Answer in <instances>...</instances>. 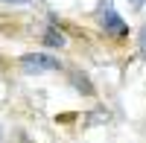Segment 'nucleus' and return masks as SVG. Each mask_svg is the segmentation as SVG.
<instances>
[{
  "instance_id": "nucleus-3",
  "label": "nucleus",
  "mask_w": 146,
  "mask_h": 143,
  "mask_svg": "<svg viewBox=\"0 0 146 143\" xmlns=\"http://www.w3.org/2000/svg\"><path fill=\"white\" fill-rule=\"evenodd\" d=\"M44 41L50 44V47H64V35H62V32H56V29H50Z\"/></svg>"
},
{
  "instance_id": "nucleus-5",
  "label": "nucleus",
  "mask_w": 146,
  "mask_h": 143,
  "mask_svg": "<svg viewBox=\"0 0 146 143\" xmlns=\"http://www.w3.org/2000/svg\"><path fill=\"white\" fill-rule=\"evenodd\" d=\"M3 3H27V0H3Z\"/></svg>"
},
{
  "instance_id": "nucleus-1",
  "label": "nucleus",
  "mask_w": 146,
  "mask_h": 143,
  "mask_svg": "<svg viewBox=\"0 0 146 143\" xmlns=\"http://www.w3.org/2000/svg\"><path fill=\"white\" fill-rule=\"evenodd\" d=\"M21 67H23V73H53V70H58V58L53 56H47V53H27L21 58Z\"/></svg>"
},
{
  "instance_id": "nucleus-6",
  "label": "nucleus",
  "mask_w": 146,
  "mask_h": 143,
  "mask_svg": "<svg viewBox=\"0 0 146 143\" xmlns=\"http://www.w3.org/2000/svg\"><path fill=\"white\" fill-rule=\"evenodd\" d=\"M131 3H135V6H143V0H131Z\"/></svg>"
},
{
  "instance_id": "nucleus-2",
  "label": "nucleus",
  "mask_w": 146,
  "mask_h": 143,
  "mask_svg": "<svg viewBox=\"0 0 146 143\" xmlns=\"http://www.w3.org/2000/svg\"><path fill=\"white\" fill-rule=\"evenodd\" d=\"M102 29L111 32V35H126V23H123V18H120L111 6L102 9Z\"/></svg>"
},
{
  "instance_id": "nucleus-4",
  "label": "nucleus",
  "mask_w": 146,
  "mask_h": 143,
  "mask_svg": "<svg viewBox=\"0 0 146 143\" xmlns=\"http://www.w3.org/2000/svg\"><path fill=\"white\" fill-rule=\"evenodd\" d=\"M140 50H143V53H146V26H143V29H140Z\"/></svg>"
}]
</instances>
